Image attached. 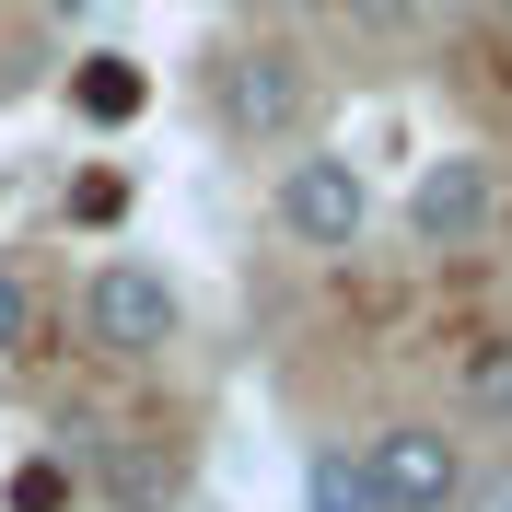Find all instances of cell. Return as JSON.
I'll return each mask as SVG.
<instances>
[{
  "label": "cell",
  "instance_id": "cell-3",
  "mask_svg": "<svg viewBox=\"0 0 512 512\" xmlns=\"http://www.w3.org/2000/svg\"><path fill=\"white\" fill-rule=\"evenodd\" d=\"M280 233L303 256H350L373 233V175L350 152H291L280 163Z\"/></svg>",
  "mask_w": 512,
  "mask_h": 512
},
{
  "label": "cell",
  "instance_id": "cell-10",
  "mask_svg": "<svg viewBox=\"0 0 512 512\" xmlns=\"http://www.w3.org/2000/svg\"><path fill=\"white\" fill-rule=\"evenodd\" d=\"M24 326H35V303H24V280H12V268H0V361L24 350Z\"/></svg>",
  "mask_w": 512,
  "mask_h": 512
},
{
  "label": "cell",
  "instance_id": "cell-8",
  "mask_svg": "<svg viewBox=\"0 0 512 512\" xmlns=\"http://www.w3.org/2000/svg\"><path fill=\"white\" fill-rule=\"evenodd\" d=\"M466 419H512V326H489L466 350Z\"/></svg>",
  "mask_w": 512,
  "mask_h": 512
},
{
  "label": "cell",
  "instance_id": "cell-7",
  "mask_svg": "<svg viewBox=\"0 0 512 512\" xmlns=\"http://www.w3.org/2000/svg\"><path fill=\"white\" fill-rule=\"evenodd\" d=\"M70 94H82V117H94V128H117V117H140V105H152V82H140L128 59H82V82H70Z\"/></svg>",
  "mask_w": 512,
  "mask_h": 512
},
{
  "label": "cell",
  "instance_id": "cell-5",
  "mask_svg": "<svg viewBox=\"0 0 512 512\" xmlns=\"http://www.w3.org/2000/svg\"><path fill=\"white\" fill-rule=\"evenodd\" d=\"M489 222H501V187H489L478 152H431V163L408 175V245L466 256V245H489Z\"/></svg>",
  "mask_w": 512,
  "mask_h": 512
},
{
  "label": "cell",
  "instance_id": "cell-11",
  "mask_svg": "<svg viewBox=\"0 0 512 512\" xmlns=\"http://www.w3.org/2000/svg\"><path fill=\"white\" fill-rule=\"evenodd\" d=\"M222 12H280V0H222Z\"/></svg>",
  "mask_w": 512,
  "mask_h": 512
},
{
  "label": "cell",
  "instance_id": "cell-9",
  "mask_svg": "<svg viewBox=\"0 0 512 512\" xmlns=\"http://www.w3.org/2000/svg\"><path fill=\"white\" fill-rule=\"evenodd\" d=\"M454 512H512V454H501V466H466V501H454Z\"/></svg>",
  "mask_w": 512,
  "mask_h": 512
},
{
  "label": "cell",
  "instance_id": "cell-4",
  "mask_svg": "<svg viewBox=\"0 0 512 512\" xmlns=\"http://www.w3.org/2000/svg\"><path fill=\"white\" fill-rule=\"evenodd\" d=\"M361 478H373L384 512H454L466 501V454H454L443 419H384L361 443Z\"/></svg>",
  "mask_w": 512,
  "mask_h": 512
},
{
  "label": "cell",
  "instance_id": "cell-2",
  "mask_svg": "<svg viewBox=\"0 0 512 512\" xmlns=\"http://www.w3.org/2000/svg\"><path fill=\"white\" fill-rule=\"evenodd\" d=\"M175 326H187V303H175V280L140 268V256H105L94 280H82V338H94L105 361H163Z\"/></svg>",
  "mask_w": 512,
  "mask_h": 512
},
{
  "label": "cell",
  "instance_id": "cell-6",
  "mask_svg": "<svg viewBox=\"0 0 512 512\" xmlns=\"http://www.w3.org/2000/svg\"><path fill=\"white\" fill-rule=\"evenodd\" d=\"M303 512H384L350 443H315V454H303Z\"/></svg>",
  "mask_w": 512,
  "mask_h": 512
},
{
  "label": "cell",
  "instance_id": "cell-1",
  "mask_svg": "<svg viewBox=\"0 0 512 512\" xmlns=\"http://www.w3.org/2000/svg\"><path fill=\"white\" fill-rule=\"evenodd\" d=\"M210 117H222V140H291V128L315 117V59L280 47V35L222 47L210 59Z\"/></svg>",
  "mask_w": 512,
  "mask_h": 512
}]
</instances>
